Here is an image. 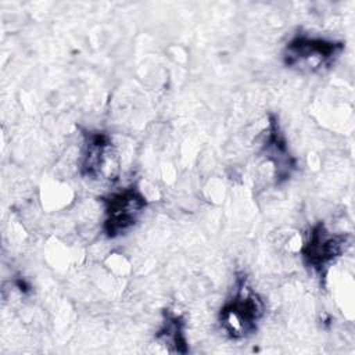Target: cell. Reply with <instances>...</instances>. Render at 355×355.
<instances>
[{
    "mask_svg": "<svg viewBox=\"0 0 355 355\" xmlns=\"http://www.w3.org/2000/svg\"><path fill=\"white\" fill-rule=\"evenodd\" d=\"M266 313L262 297L251 286L245 273H237L229 298L219 309V326L232 340L252 336Z\"/></svg>",
    "mask_w": 355,
    "mask_h": 355,
    "instance_id": "obj_1",
    "label": "cell"
},
{
    "mask_svg": "<svg viewBox=\"0 0 355 355\" xmlns=\"http://www.w3.org/2000/svg\"><path fill=\"white\" fill-rule=\"evenodd\" d=\"M344 47L341 40L300 32L284 44L282 60L287 68L315 73L333 67Z\"/></svg>",
    "mask_w": 355,
    "mask_h": 355,
    "instance_id": "obj_2",
    "label": "cell"
},
{
    "mask_svg": "<svg viewBox=\"0 0 355 355\" xmlns=\"http://www.w3.org/2000/svg\"><path fill=\"white\" fill-rule=\"evenodd\" d=\"M104 218L103 233L116 239L132 230L143 216L148 201L136 183L112 190L101 198Z\"/></svg>",
    "mask_w": 355,
    "mask_h": 355,
    "instance_id": "obj_3",
    "label": "cell"
},
{
    "mask_svg": "<svg viewBox=\"0 0 355 355\" xmlns=\"http://www.w3.org/2000/svg\"><path fill=\"white\" fill-rule=\"evenodd\" d=\"M351 237L333 232L324 222L315 223L300 247V254L308 269L318 276H326L330 266L347 251Z\"/></svg>",
    "mask_w": 355,
    "mask_h": 355,
    "instance_id": "obj_4",
    "label": "cell"
},
{
    "mask_svg": "<svg viewBox=\"0 0 355 355\" xmlns=\"http://www.w3.org/2000/svg\"><path fill=\"white\" fill-rule=\"evenodd\" d=\"M79 172L83 178L94 182H115L119 173V158L108 133L87 130L79 157Z\"/></svg>",
    "mask_w": 355,
    "mask_h": 355,
    "instance_id": "obj_5",
    "label": "cell"
},
{
    "mask_svg": "<svg viewBox=\"0 0 355 355\" xmlns=\"http://www.w3.org/2000/svg\"><path fill=\"white\" fill-rule=\"evenodd\" d=\"M261 154L272 166L276 184L287 182L297 169V159L291 154L287 139L280 128L277 118L273 114H270L268 118V126L265 129Z\"/></svg>",
    "mask_w": 355,
    "mask_h": 355,
    "instance_id": "obj_6",
    "label": "cell"
},
{
    "mask_svg": "<svg viewBox=\"0 0 355 355\" xmlns=\"http://www.w3.org/2000/svg\"><path fill=\"white\" fill-rule=\"evenodd\" d=\"M155 341L161 344L168 352L186 354L189 351L186 336V320L182 313L175 309H165L162 312V322L155 333Z\"/></svg>",
    "mask_w": 355,
    "mask_h": 355,
    "instance_id": "obj_7",
    "label": "cell"
}]
</instances>
